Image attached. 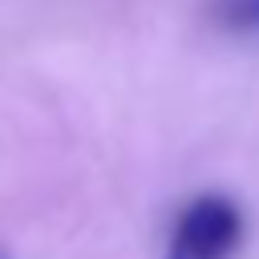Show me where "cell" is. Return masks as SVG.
Here are the masks:
<instances>
[{"label": "cell", "mask_w": 259, "mask_h": 259, "mask_svg": "<svg viewBox=\"0 0 259 259\" xmlns=\"http://www.w3.org/2000/svg\"><path fill=\"white\" fill-rule=\"evenodd\" d=\"M243 214L227 194H198L174 223V259H227L239 247Z\"/></svg>", "instance_id": "6da1fadb"}, {"label": "cell", "mask_w": 259, "mask_h": 259, "mask_svg": "<svg viewBox=\"0 0 259 259\" xmlns=\"http://www.w3.org/2000/svg\"><path fill=\"white\" fill-rule=\"evenodd\" d=\"M219 16L231 28H259V0H223Z\"/></svg>", "instance_id": "7a4b0ae2"}, {"label": "cell", "mask_w": 259, "mask_h": 259, "mask_svg": "<svg viewBox=\"0 0 259 259\" xmlns=\"http://www.w3.org/2000/svg\"><path fill=\"white\" fill-rule=\"evenodd\" d=\"M0 259H8V255H4V251H0Z\"/></svg>", "instance_id": "3957f363"}, {"label": "cell", "mask_w": 259, "mask_h": 259, "mask_svg": "<svg viewBox=\"0 0 259 259\" xmlns=\"http://www.w3.org/2000/svg\"><path fill=\"white\" fill-rule=\"evenodd\" d=\"M166 259H174V255H166Z\"/></svg>", "instance_id": "277c9868"}]
</instances>
